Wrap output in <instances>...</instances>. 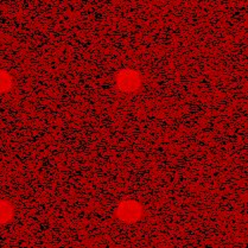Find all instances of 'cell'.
I'll use <instances>...</instances> for the list:
<instances>
[{
	"label": "cell",
	"instance_id": "obj_1",
	"mask_svg": "<svg viewBox=\"0 0 248 248\" xmlns=\"http://www.w3.org/2000/svg\"><path fill=\"white\" fill-rule=\"evenodd\" d=\"M144 215V207L138 201L134 200H124L118 204L115 210V216L120 222L126 225H132L138 221Z\"/></svg>",
	"mask_w": 248,
	"mask_h": 248
},
{
	"label": "cell",
	"instance_id": "obj_2",
	"mask_svg": "<svg viewBox=\"0 0 248 248\" xmlns=\"http://www.w3.org/2000/svg\"><path fill=\"white\" fill-rule=\"evenodd\" d=\"M117 84L123 92H134L140 86V76L134 70H124L118 75Z\"/></svg>",
	"mask_w": 248,
	"mask_h": 248
},
{
	"label": "cell",
	"instance_id": "obj_3",
	"mask_svg": "<svg viewBox=\"0 0 248 248\" xmlns=\"http://www.w3.org/2000/svg\"><path fill=\"white\" fill-rule=\"evenodd\" d=\"M15 216L13 204L7 200H0V225H6L11 222Z\"/></svg>",
	"mask_w": 248,
	"mask_h": 248
},
{
	"label": "cell",
	"instance_id": "obj_4",
	"mask_svg": "<svg viewBox=\"0 0 248 248\" xmlns=\"http://www.w3.org/2000/svg\"><path fill=\"white\" fill-rule=\"evenodd\" d=\"M12 87V78L6 71L0 70V93L10 91Z\"/></svg>",
	"mask_w": 248,
	"mask_h": 248
}]
</instances>
